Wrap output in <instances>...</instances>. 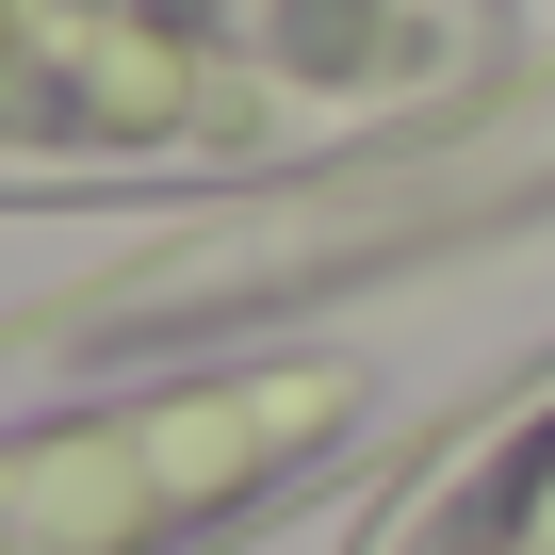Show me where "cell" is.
Here are the masks:
<instances>
[{"mask_svg": "<svg viewBox=\"0 0 555 555\" xmlns=\"http://www.w3.org/2000/svg\"><path fill=\"white\" fill-rule=\"evenodd\" d=\"M360 555H555V376H539L522 409H490L474 441H441L425 490H409Z\"/></svg>", "mask_w": 555, "mask_h": 555, "instance_id": "6da1fadb", "label": "cell"}]
</instances>
